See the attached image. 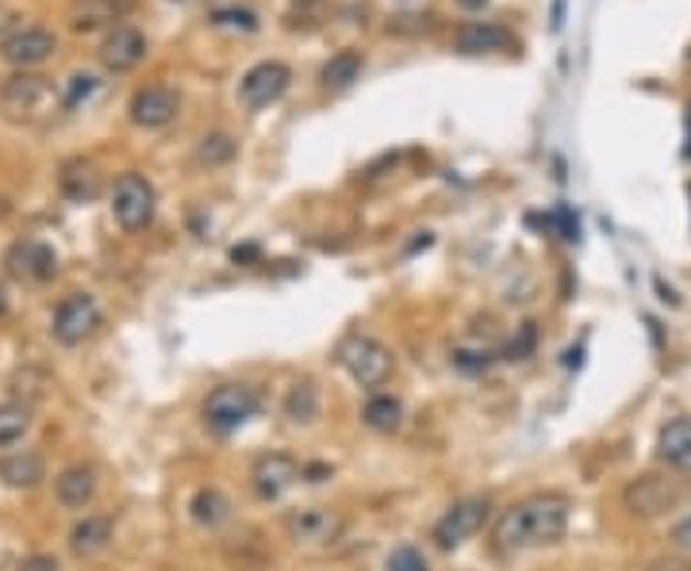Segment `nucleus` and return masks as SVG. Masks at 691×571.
Returning a JSON list of instances; mask_svg holds the SVG:
<instances>
[{
    "label": "nucleus",
    "instance_id": "obj_1",
    "mask_svg": "<svg viewBox=\"0 0 691 571\" xmlns=\"http://www.w3.org/2000/svg\"><path fill=\"white\" fill-rule=\"evenodd\" d=\"M569 529V499L557 491H538L495 518V545L503 552H523V549H542V545H557Z\"/></svg>",
    "mask_w": 691,
    "mask_h": 571
},
{
    "label": "nucleus",
    "instance_id": "obj_2",
    "mask_svg": "<svg viewBox=\"0 0 691 571\" xmlns=\"http://www.w3.org/2000/svg\"><path fill=\"white\" fill-rule=\"evenodd\" d=\"M691 499V480L680 472H646L638 475V480L626 483L623 491V506L634 514V518L642 522H654V518H665V514L680 511Z\"/></svg>",
    "mask_w": 691,
    "mask_h": 571
},
{
    "label": "nucleus",
    "instance_id": "obj_3",
    "mask_svg": "<svg viewBox=\"0 0 691 571\" xmlns=\"http://www.w3.org/2000/svg\"><path fill=\"white\" fill-rule=\"evenodd\" d=\"M335 357L346 369V377L354 383H361V388H384L395 369L392 349H388L384 342L372 338V334H357V331L338 342Z\"/></svg>",
    "mask_w": 691,
    "mask_h": 571
},
{
    "label": "nucleus",
    "instance_id": "obj_4",
    "mask_svg": "<svg viewBox=\"0 0 691 571\" xmlns=\"http://www.w3.org/2000/svg\"><path fill=\"white\" fill-rule=\"evenodd\" d=\"M258 406H261V395L250 383H220V388L204 399L200 414H204V426L212 429V434H235L238 426H246V422L258 414Z\"/></svg>",
    "mask_w": 691,
    "mask_h": 571
},
{
    "label": "nucleus",
    "instance_id": "obj_5",
    "mask_svg": "<svg viewBox=\"0 0 691 571\" xmlns=\"http://www.w3.org/2000/svg\"><path fill=\"white\" fill-rule=\"evenodd\" d=\"M488 518H492V499L488 495H469V499H457L454 506H449L446 514H442L438 522H434L431 529V541L438 545V549H461L465 541H472V537L480 534V529L488 526Z\"/></svg>",
    "mask_w": 691,
    "mask_h": 571
},
{
    "label": "nucleus",
    "instance_id": "obj_6",
    "mask_svg": "<svg viewBox=\"0 0 691 571\" xmlns=\"http://www.w3.org/2000/svg\"><path fill=\"white\" fill-rule=\"evenodd\" d=\"M154 208H158V195H154V184L146 181L143 173H123L112 189V215L115 223L127 234H138L151 226Z\"/></svg>",
    "mask_w": 691,
    "mask_h": 571
},
{
    "label": "nucleus",
    "instance_id": "obj_7",
    "mask_svg": "<svg viewBox=\"0 0 691 571\" xmlns=\"http://www.w3.org/2000/svg\"><path fill=\"white\" fill-rule=\"evenodd\" d=\"M100 326V303L89 292H69L66 300L54 307L51 334L62 346H81L85 338H92Z\"/></svg>",
    "mask_w": 691,
    "mask_h": 571
},
{
    "label": "nucleus",
    "instance_id": "obj_8",
    "mask_svg": "<svg viewBox=\"0 0 691 571\" xmlns=\"http://www.w3.org/2000/svg\"><path fill=\"white\" fill-rule=\"evenodd\" d=\"M54 51H58V35H54L51 27H43V23H20V27H12L0 38V58L20 69L38 66V61H46Z\"/></svg>",
    "mask_w": 691,
    "mask_h": 571
},
{
    "label": "nucleus",
    "instance_id": "obj_9",
    "mask_svg": "<svg viewBox=\"0 0 691 571\" xmlns=\"http://www.w3.org/2000/svg\"><path fill=\"white\" fill-rule=\"evenodd\" d=\"M292 81V69L285 61H258L254 69H246L243 81H238V100H243L250 112H261V108L277 104L285 97Z\"/></svg>",
    "mask_w": 691,
    "mask_h": 571
},
{
    "label": "nucleus",
    "instance_id": "obj_10",
    "mask_svg": "<svg viewBox=\"0 0 691 571\" xmlns=\"http://www.w3.org/2000/svg\"><path fill=\"white\" fill-rule=\"evenodd\" d=\"M300 480H304V464H300L297 457H289V452H266V457H258V464H254L250 472L254 491H258V499H266V503L281 499L285 491H292Z\"/></svg>",
    "mask_w": 691,
    "mask_h": 571
},
{
    "label": "nucleus",
    "instance_id": "obj_11",
    "mask_svg": "<svg viewBox=\"0 0 691 571\" xmlns=\"http://www.w3.org/2000/svg\"><path fill=\"white\" fill-rule=\"evenodd\" d=\"M127 112H131V123H138V127L146 131L166 127V123H174L177 112H181V97H177L169 85H143V89L131 97Z\"/></svg>",
    "mask_w": 691,
    "mask_h": 571
},
{
    "label": "nucleus",
    "instance_id": "obj_12",
    "mask_svg": "<svg viewBox=\"0 0 691 571\" xmlns=\"http://www.w3.org/2000/svg\"><path fill=\"white\" fill-rule=\"evenodd\" d=\"M97 54H100V66L104 69H112V74H127V69H135L138 61L146 58V35L138 27H131V23H120V27L108 31Z\"/></svg>",
    "mask_w": 691,
    "mask_h": 571
},
{
    "label": "nucleus",
    "instance_id": "obj_13",
    "mask_svg": "<svg viewBox=\"0 0 691 571\" xmlns=\"http://www.w3.org/2000/svg\"><path fill=\"white\" fill-rule=\"evenodd\" d=\"M343 514L327 511V506H308V511L292 514L289 518V534L292 541L300 545H331L338 541V534H343Z\"/></svg>",
    "mask_w": 691,
    "mask_h": 571
},
{
    "label": "nucleus",
    "instance_id": "obj_14",
    "mask_svg": "<svg viewBox=\"0 0 691 571\" xmlns=\"http://www.w3.org/2000/svg\"><path fill=\"white\" fill-rule=\"evenodd\" d=\"M54 269H58V257H54V249L46 242L23 238L8 249V272L15 280H51Z\"/></svg>",
    "mask_w": 691,
    "mask_h": 571
},
{
    "label": "nucleus",
    "instance_id": "obj_15",
    "mask_svg": "<svg viewBox=\"0 0 691 571\" xmlns=\"http://www.w3.org/2000/svg\"><path fill=\"white\" fill-rule=\"evenodd\" d=\"M135 8V0H74L69 8V23L74 31H100V27H120L123 15Z\"/></svg>",
    "mask_w": 691,
    "mask_h": 571
},
{
    "label": "nucleus",
    "instance_id": "obj_16",
    "mask_svg": "<svg viewBox=\"0 0 691 571\" xmlns=\"http://www.w3.org/2000/svg\"><path fill=\"white\" fill-rule=\"evenodd\" d=\"M511 43H515V38H511V31L503 27V23H492V20L465 23V27L454 35V46H457V51H461V54H492V51H508Z\"/></svg>",
    "mask_w": 691,
    "mask_h": 571
},
{
    "label": "nucleus",
    "instance_id": "obj_17",
    "mask_svg": "<svg viewBox=\"0 0 691 571\" xmlns=\"http://www.w3.org/2000/svg\"><path fill=\"white\" fill-rule=\"evenodd\" d=\"M657 460L672 472L691 468V418H672L657 434Z\"/></svg>",
    "mask_w": 691,
    "mask_h": 571
},
{
    "label": "nucleus",
    "instance_id": "obj_18",
    "mask_svg": "<svg viewBox=\"0 0 691 571\" xmlns=\"http://www.w3.org/2000/svg\"><path fill=\"white\" fill-rule=\"evenodd\" d=\"M46 97H51V85H46V77L35 74H12L4 81V89H0V100L12 112H35Z\"/></svg>",
    "mask_w": 691,
    "mask_h": 571
},
{
    "label": "nucleus",
    "instance_id": "obj_19",
    "mask_svg": "<svg viewBox=\"0 0 691 571\" xmlns=\"http://www.w3.org/2000/svg\"><path fill=\"white\" fill-rule=\"evenodd\" d=\"M54 495H58V503L69 506V511L89 506L92 495H97V475H92V468L74 464V468H66V472H58V480H54Z\"/></svg>",
    "mask_w": 691,
    "mask_h": 571
},
{
    "label": "nucleus",
    "instance_id": "obj_20",
    "mask_svg": "<svg viewBox=\"0 0 691 571\" xmlns=\"http://www.w3.org/2000/svg\"><path fill=\"white\" fill-rule=\"evenodd\" d=\"M361 418H365V426L377 429V434H395V429L403 426V403L395 395H384V391H377V395L365 403Z\"/></svg>",
    "mask_w": 691,
    "mask_h": 571
},
{
    "label": "nucleus",
    "instance_id": "obj_21",
    "mask_svg": "<svg viewBox=\"0 0 691 571\" xmlns=\"http://www.w3.org/2000/svg\"><path fill=\"white\" fill-rule=\"evenodd\" d=\"M43 475H46V464L38 452H12V457L0 464V480H4L8 488H35Z\"/></svg>",
    "mask_w": 691,
    "mask_h": 571
},
{
    "label": "nucleus",
    "instance_id": "obj_22",
    "mask_svg": "<svg viewBox=\"0 0 691 571\" xmlns=\"http://www.w3.org/2000/svg\"><path fill=\"white\" fill-rule=\"evenodd\" d=\"M108 541H112V522L97 518V514H89L85 522H77L74 534H69V549H74L77 557H92V552H100Z\"/></svg>",
    "mask_w": 691,
    "mask_h": 571
},
{
    "label": "nucleus",
    "instance_id": "obj_23",
    "mask_svg": "<svg viewBox=\"0 0 691 571\" xmlns=\"http://www.w3.org/2000/svg\"><path fill=\"white\" fill-rule=\"evenodd\" d=\"M189 511H192V522H197V526H208V529L223 526V522L231 518V503L220 488H200L197 495H192Z\"/></svg>",
    "mask_w": 691,
    "mask_h": 571
},
{
    "label": "nucleus",
    "instance_id": "obj_24",
    "mask_svg": "<svg viewBox=\"0 0 691 571\" xmlns=\"http://www.w3.org/2000/svg\"><path fill=\"white\" fill-rule=\"evenodd\" d=\"M315 414H320V388L312 380L292 383L289 395H285V418L300 426V422H312Z\"/></svg>",
    "mask_w": 691,
    "mask_h": 571
},
{
    "label": "nucleus",
    "instance_id": "obj_25",
    "mask_svg": "<svg viewBox=\"0 0 691 571\" xmlns=\"http://www.w3.org/2000/svg\"><path fill=\"white\" fill-rule=\"evenodd\" d=\"M62 189H66L69 200H77V203L92 200L97 189H100L97 169H92L89 161H69V166L62 169Z\"/></svg>",
    "mask_w": 691,
    "mask_h": 571
},
{
    "label": "nucleus",
    "instance_id": "obj_26",
    "mask_svg": "<svg viewBox=\"0 0 691 571\" xmlns=\"http://www.w3.org/2000/svg\"><path fill=\"white\" fill-rule=\"evenodd\" d=\"M31 429V406L20 403V399H8L0 403V449L23 441V434Z\"/></svg>",
    "mask_w": 691,
    "mask_h": 571
},
{
    "label": "nucleus",
    "instance_id": "obj_27",
    "mask_svg": "<svg viewBox=\"0 0 691 571\" xmlns=\"http://www.w3.org/2000/svg\"><path fill=\"white\" fill-rule=\"evenodd\" d=\"M357 74H361V51H343L323 66L320 81L327 85V89H346V85L357 81Z\"/></svg>",
    "mask_w": 691,
    "mask_h": 571
},
{
    "label": "nucleus",
    "instance_id": "obj_28",
    "mask_svg": "<svg viewBox=\"0 0 691 571\" xmlns=\"http://www.w3.org/2000/svg\"><path fill=\"white\" fill-rule=\"evenodd\" d=\"M238 154V143L227 135V131H212V135H204L200 138V150H197V158H200V166H227L231 158Z\"/></svg>",
    "mask_w": 691,
    "mask_h": 571
},
{
    "label": "nucleus",
    "instance_id": "obj_29",
    "mask_svg": "<svg viewBox=\"0 0 691 571\" xmlns=\"http://www.w3.org/2000/svg\"><path fill=\"white\" fill-rule=\"evenodd\" d=\"M97 89H100L97 74H74L66 81V89H62V108H66V112H74V108H81Z\"/></svg>",
    "mask_w": 691,
    "mask_h": 571
},
{
    "label": "nucleus",
    "instance_id": "obj_30",
    "mask_svg": "<svg viewBox=\"0 0 691 571\" xmlns=\"http://www.w3.org/2000/svg\"><path fill=\"white\" fill-rule=\"evenodd\" d=\"M388 571H431V564H426V557L415 549V545H400V549L388 552Z\"/></svg>",
    "mask_w": 691,
    "mask_h": 571
},
{
    "label": "nucleus",
    "instance_id": "obj_31",
    "mask_svg": "<svg viewBox=\"0 0 691 571\" xmlns=\"http://www.w3.org/2000/svg\"><path fill=\"white\" fill-rule=\"evenodd\" d=\"M212 23H220V27L258 31V15H254V12H243V8H220V12H212Z\"/></svg>",
    "mask_w": 691,
    "mask_h": 571
},
{
    "label": "nucleus",
    "instance_id": "obj_32",
    "mask_svg": "<svg viewBox=\"0 0 691 571\" xmlns=\"http://www.w3.org/2000/svg\"><path fill=\"white\" fill-rule=\"evenodd\" d=\"M669 541L677 545L680 552H691V514H688V518H680L677 526L669 529Z\"/></svg>",
    "mask_w": 691,
    "mask_h": 571
},
{
    "label": "nucleus",
    "instance_id": "obj_33",
    "mask_svg": "<svg viewBox=\"0 0 691 571\" xmlns=\"http://www.w3.org/2000/svg\"><path fill=\"white\" fill-rule=\"evenodd\" d=\"M20 571H58V560L46 557V552H35V557H27L20 564Z\"/></svg>",
    "mask_w": 691,
    "mask_h": 571
},
{
    "label": "nucleus",
    "instance_id": "obj_34",
    "mask_svg": "<svg viewBox=\"0 0 691 571\" xmlns=\"http://www.w3.org/2000/svg\"><path fill=\"white\" fill-rule=\"evenodd\" d=\"M565 23V0H554V31H561Z\"/></svg>",
    "mask_w": 691,
    "mask_h": 571
},
{
    "label": "nucleus",
    "instance_id": "obj_35",
    "mask_svg": "<svg viewBox=\"0 0 691 571\" xmlns=\"http://www.w3.org/2000/svg\"><path fill=\"white\" fill-rule=\"evenodd\" d=\"M488 0H457V8H465V12H477V8H484Z\"/></svg>",
    "mask_w": 691,
    "mask_h": 571
},
{
    "label": "nucleus",
    "instance_id": "obj_36",
    "mask_svg": "<svg viewBox=\"0 0 691 571\" xmlns=\"http://www.w3.org/2000/svg\"><path fill=\"white\" fill-rule=\"evenodd\" d=\"M12 20H15V15L8 12V8H0V31H4V27H8V23H12ZM0 38H4V35H0Z\"/></svg>",
    "mask_w": 691,
    "mask_h": 571
},
{
    "label": "nucleus",
    "instance_id": "obj_37",
    "mask_svg": "<svg viewBox=\"0 0 691 571\" xmlns=\"http://www.w3.org/2000/svg\"><path fill=\"white\" fill-rule=\"evenodd\" d=\"M4 311H8V295H4V284H0V318H4Z\"/></svg>",
    "mask_w": 691,
    "mask_h": 571
},
{
    "label": "nucleus",
    "instance_id": "obj_38",
    "mask_svg": "<svg viewBox=\"0 0 691 571\" xmlns=\"http://www.w3.org/2000/svg\"><path fill=\"white\" fill-rule=\"evenodd\" d=\"M688 192H691V189H688Z\"/></svg>",
    "mask_w": 691,
    "mask_h": 571
}]
</instances>
